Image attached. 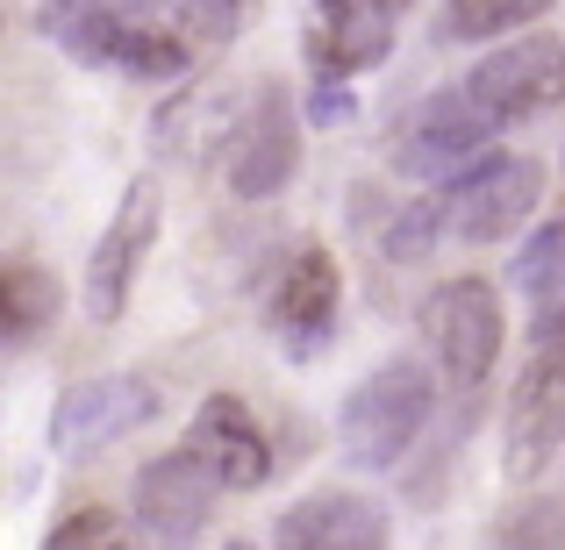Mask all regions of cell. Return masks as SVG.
<instances>
[{"label": "cell", "mask_w": 565, "mask_h": 550, "mask_svg": "<svg viewBox=\"0 0 565 550\" xmlns=\"http://www.w3.org/2000/svg\"><path fill=\"white\" fill-rule=\"evenodd\" d=\"M429 408H437V386L415 358H386L373 379L351 386L344 422H337V443L359 472H386L415 451V436L429 429Z\"/></svg>", "instance_id": "1"}, {"label": "cell", "mask_w": 565, "mask_h": 550, "mask_svg": "<svg viewBox=\"0 0 565 550\" xmlns=\"http://www.w3.org/2000/svg\"><path fill=\"white\" fill-rule=\"evenodd\" d=\"M423 336L437 351L451 393H480L487 371L501 358V308H494V287L487 279H444L423 308Z\"/></svg>", "instance_id": "2"}, {"label": "cell", "mask_w": 565, "mask_h": 550, "mask_svg": "<svg viewBox=\"0 0 565 550\" xmlns=\"http://www.w3.org/2000/svg\"><path fill=\"white\" fill-rule=\"evenodd\" d=\"M565 451V315L537 322V351H530L523 379L509 400V472L537 479Z\"/></svg>", "instance_id": "3"}, {"label": "cell", "mask_w": 565, "mask_h": 550, "mask_svg": "<svg viewBox=\"0 0 565 550\" xmlns=\"http://www.w3.org/2000/svg\"><path fill=\"white\" fill-rule=\"evenodd\" d=\"M301 165V137H294V108L279 86H258L250 108L230 122V143H222V180L244 201H273L279 186Z\"/></svg>", "instance_id": "4"}, {"label": "cell", "mask_w": 565, "mask_h": 550, "mask_svg": "<svg viewBox=\"0 0 565 550\" xmlns=\"http://www.w3.org/2000/svg\"><path fill=\"white\" fill-rule=\"evenodd\" d=\"M494 115L472 100V86H451V94H429L423 108L408 115V129H401L394 143V172H408V180H451L466 158L487 151V137H494Z\"/></svg>", "instance_id": "5"}, {"label": "cell", "mask_w": 565, "mask_h": 550, "mask_svg": "<svg viewBox=\"0 0 565 550\" xmlns=\"http://www.w3.org/2000/svg\"><path fill=\"white\" fill-rule=\"evenodd\" d=\"M158 414V386L137 379V371H100V379H79L57 393V414H51V451L65 457H86L100 443L129 436Z\"/></svg>", "instance_id": "6"}, {"label": "cell", "mask_w": 565, "mask_h": 550, "mask_svg": "<svg viewBox=\"0 0 565 550\" xmlns=\"http://www.w3.org/2000/svg\"><path fill=\"white\" fill-rule=\"evenodd\" d=\"M466 86L501 129L523 122V115H544L565 100V43L558 36H515L494 57H480Z\"/></svg>", "instance_id": "7"}, {"label": "cell", "mask_w": 565, "mask_h": 550, "mask_svg": "<svg viewBox=\"0 0 565 550\" xmlns=\"http://www.w3.org/2000/svg\"><path fill=\"white\" fill-rule=\"evenodd\" d=\"M537 193H544L537 158H487V165H472L466 180L444 193V229L458 244H501L537 207Z\"/></svg>", "instance_id": "8"}, {"label": "cell", "mask_w": 565, "mask_h": 550, "mask_svg": "<svg viewBox=\"0 0 565 550\" xmlns=\"http://www.w3.org/2000/svg\"><path fill=\"white\" fill-rule=\"evenodd\" d=\"M151 244H158V180H137L86 258V322H115L129 308V287H137V265Z\"/></svg>", "instance_id": "9"}, {"label": "cell", "mask_w": 565, "mask_h": 550, "mask_svg": "<svg viewBox=\"0 0 565 550\" xmlns=\"http://www.w3.org/2000/svg\"><path fill=\"white\" fill-rule=\"evenodd\" d=\"M215 494H222V479L201 465L193 451H172V457H151V465L137 472V529L151 543H166V550H180L201 537V522H207V508H215Z\"/></svg>", "instance_id": "10"}, {"label": "cell", "mask_w": 565, "mask_h": 550, "mask_svg": "<svg viewBox=\"0 0 565 550\" xmlns=\"http://www.w3.org/2000/svg\"><path fill=\"white\" fill-rule=\"evenodd\" d=\"M337 301H344V287H337L330 250L294 244L287 265H279V279H273V330L287 336L294 351H316L322 336H330V322H337Z\"/></svg>", "instance_id": "11"}, {"label": "cell", "mask_w": 565, "mask_h": 550, "mask_svg": "<svg viewBox=\"0 0 565 550\" xmlns=\"http://www.w3.org/2000/svg\"><path fill=\"white\" fill-rule=\"evenodd\" d=\"M386 43H394V14L373 0H316L308 14V57L322 79H351V72L380 65Z\"/></svg>", "instance_id": "12"}, {"label": "cell", "mask_w": 565, "mask_h": 550, "mask_svg": "<svg viewBox=\"0 0 565 550\" xmlns=\"http://www.w3.org/2000/svg\"><path fill=\"white\" fill-rule=\"evenodd\" d=\"M186 451L201 457L222 486H244V494H250V486H265V472H273V451H265L250 408H244V400H230V393L201 400V414H193V429H186Z\"/></svg>", "instance_id": "13"}, {"label": "cell", "mask_w": 565, "mask_h": 550, "mask_svg": "<svg viewBox=\"0 0 565 550\" xmlns=\"http://www.w3.org/2000/svg\"><path fill=\"white\" fill-rule=\"evenodd\" d=\"M273 550H386V515L365 494H308L279 515Z\"/></svg>", "instance_id": "14"}, {"label": "cell", "mask_w": 565, "mask_h": 550, "mask_svg": "<svg viewBox=\"0 0 565 550\" xmlns=\"http://www.w3.org/2000/svg\"><path fill=\"white\" fill-rule=\"evenodd\" d=\"M515 293L537 308V322L565 315V215H552L523 250H515Z\"/></svg>", "instance_id": "15"}, {"label": "cell", "mask_w": 565, "mask_h": 550, "mask_svg": "<svg viewBox=\"0 0 565 550\" xmlns=\"http://www.w3.org/2000/svg\"><path fill=\"white\" fill-rule=\"evenodd\" d=\"M552 0H444V36L458 43H480V36H501L515 22H537Z\"/></svg>", "instance_id": "16"}, {"label": "cell", "mask_w": 565, "mask_h": 550, "mask_svg": "<svg viewBox=\"0 0 565 550\" xmlns=\"http://www.w3.org/2000/svg\"><path fill=\"white\" fill-rule=\"evenodd\" d=\"M57 308V287L36 272V265H8V279H0V315H8V336L14 344H29V336L43 330V315Z\"/></svg>", "instance_id": "17"}, {"label": "cell", "mask_w": 565, "mask_h": 550, "mask_svg": "<svg viewBox=\"0 0 565 550\" xmlns=\"http://www.w3.org/2000/svg\"><path fill=\"white\" fill-rule=\"evenodd\" d=\"M250 22H258V0H186L180 8L186 43H236Z\"/></svg>", "instance_id": "18"}, {"label": "cell", "mask_w": 565, "mask_h": 550, "mask_svg": "<svg viewBox=\"0 0 565 550\" xmlns=\"http://www.w3.org/2000/svg\"><path fill=\"white\" fill-rule=\"evenodd\" d=\"M501 550H565V500H523L501 522Z\"/></svg>", "instance_id": "19"}, {"label": "cell", "mask_w": 565, "mask_h": 550, "mask_svg": "<svg viewBox=\"0 0 565 550\" xmlns=\"http://www.w3.org/2000/svg\"><path fill=\"white\" fill-rule=\"evenodd\" d=\"M51 550H143V543L129 537V529L115 522L108 508H79V515H72V522H57Z\"/></svg>", "instance_id": "20"}, {"label": "cell", "mask_w": 565, "mask_h": 550, "mask_svg": "<svg viewBox=\"0 0 565 550\" xmlns=\"http://www.w3.org/2000/svg\"><path fill=\"white\" fill-rule=\"evenodd\" d=\"M444 229V201H415L408 215L386 229V258H401V265H415V258H429V236Z\"/></svg>", "instance_id": "21"}, {"label": "cell", "mask_w": 565, "mask_h": 550, "mask_svg": "<svg viewBox=\"0 0 565 550\" xmlns=\"http://www.w3.org/2000/svg\"><path fill=\"white\" fill-rule=\"evenodd\" d=\"M351 115V94L337 79H322V94H316V122H344Z\"/></svg>", "instance_id": "22"}, {"label": "cell", "mask_w": 565, "mask_h": 550, "mask_svg": "<svg viewBox=\"0 0 565 550\" xmlns=\"http://www.w3.org/2000/svg\"><path fill=\"white\" fill-rule=\"evenodd\" d=\"M373 8H386V14H401V8H408V0H373Z\"/></svg>", "instance_id": "23"}, {"label": "cell", "mask_w": 565, "mask_h": 550, "mask_svg": "<svg viewBox=\"0 0 565 550\" xmlns=\"http://www.w3.org/2000/svg\"><path fill=\"white\" fill-rule=\"evenodd\" d=\"M222 550H250V543H222Z\"/></svg>", "instance_id": "24"}]
</instances>
